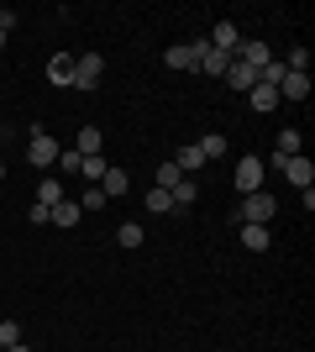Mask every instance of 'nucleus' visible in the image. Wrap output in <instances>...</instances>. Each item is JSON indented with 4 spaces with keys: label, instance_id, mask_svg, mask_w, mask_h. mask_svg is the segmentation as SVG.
Returning a JSON list of instances; mask_svg holds the SVG:
<instances>
[{
    "label": "nucleus",
    "instance_id": "nucleus-26",
    "mask_svg": "<svg viewBox=\"0 0 315 352\" xmlns=\"http://www.w3.org/2000/svg\"><path fill=\"white\" fill-rule=\"evenodd\" d=\"M79 163H84V158H79L74 147H63V153H58V174H69V179H74V174H79Z\"/></svg>",
    "mask_w": 315,
    "mask_h": 352
},
{
    "label": "nucleus",
    "instance_id": "nucleus-14",
    "mask_svg": "<svg viewBox=\"0 0 315 352\" xmlns=\"http://www.w3.org/2000/svg\"><path fill=\"white\" fill-rule=\"evenodd\" d=\"M226 85H231V89H242V95H247V89L257 85V69H247V63H237V58H231V69H226Z\"/></svg>",
    "mask_w": 315,
    "mask_h": 352
},
{
    "label": "nucleus",
    "instance_id": "nucleus-7",
    "mask_svg": "<svg viewBox=\"0 0 315 352\" xmlns=\"http://www.w3.org/2000/svg\"><path fill=\"white\" fill-rule=\"evenodd\" d=\"M47 79L58 89H74V58L69 53H53V63H47Z\"/></svg>",
    "mask_w": 315,
    "mask_h": 352
},
{
    "label": "nucleus",
    "instance_id": "nucleus-3",
    "mask_svg": "<svg viewBox=\"0 0 315 352\" xmlns=\"http://www.w3.org/2000/svg\"><path fill=\"white\" fill-rule=\"evenodd\" d=\"M58 153H63V147L53 142L43 126H32V147H27V163H32V168H53V163H58Z\"/></svg>",
    "mask_w": 315,
    "mask_h": 352
},
{
    "label": "nucleus",
    "instance_id": "nucleus-22",
    "mask_svg": "<svg viewBox=\"0 0 315 352\" xmlns=\"http://www.w3.org/2000/svg\"><path fill=\"white\" fill-rule=\"evenodd\" d=\"M142 236H148V226H137V221H126V226L116 232V242H121V248H142Z\"/></svg>",
    "mask_w": 315,
    "mask_h": 352
},
{
    "label": "nucleus",
    "instance_id": "nucleus-30",
    "mask_svg": "<svg viewBox=\"0 0 315 352\" xmlns=\"http://www.w3.org/2000/svg\"><path fill=\"white\" fill-rule=\"evenodd\" d=\"M5 352H32V347H21V342H16V347H5Z\"/></svg>",
    "mask_w": 315,
    "mask_h": 352
},
{
    "label": "nucleus",
    "instance_id": "nucleus-13",
    "mask_svg": "<svg viewBox=\"0 0 315 352\" xmlns=\"http://www.w3.org/2000/svg\"><path fill=\"white\" fill-rule=\"evenodd\" d=\"M105 147V137H100V126H79V137H74V153L79 158H95Z\"/></svg>",
    "mask_w": 315,
    "mask_h": 352
},
{
    "label": "nucleus",
    "instance_id": "nucleus-10",
    "mask_svg": "<svg viewBox=\"0 0 315 352\" xmlns=\"http://www.w3.org/2000/svg\"><path fill=\"white\" fill-rule=\"evenodd\" d=\"M300 132H294V126H284V132H279V137H273V158H279V163H284V158H300Z\"/></svg>",
    "mask_w": 315,
    "mask_h": 352
},
{
    "label": "nucleus",
    "instance_id": "nucleus-27",
    "mask_svg": "<svg viewBox=\"0 0 315 352\" xmlns=\"http://www.w3.org/2000/svg\"><path fill=\"white\" fill-rule=\"evenodd\" d=\"M179 168H174V163H163V168H158V190H168V195H174V184H179Z\"/></svg>",
    "mask_w": 315,
    "mask_h": 352
},
{
    "label": "nucleus",
    "instance_id": "nucleus-5",
    "mask_svg": "<svg viewBox=\"0 0 315 352\" xmlns=\"http://www.w3.org/2000/svg\"><path fill=\"white\" fill-rule=\"evenodd\" d=\"M237 190L242 195H257V190H263V158H242L237 163Z\"/></svg>",
    "mask_w": 315,
    "mask_h": 352
},
{
    "label": "nucleus",
    "instance_id": "nucleus-8",
    "mask_svg": "<svg viewBox=\"0 0 315 352\" xmlns=\"http://www.w3.org/2000/svg\"><path fill=\"white\" fill-rule=\"evenodd\" d=\"M279 174H289V184H300V190H310V184H315V163H310V158H289L284 168H279Z\"/></svg>",
    "mask_w": 315,
    "mask_h": 352
},
{
    "label": "nucleus",
    "instance_id": "nucleus-1",
    "mask_svg": "<svg viewBox=\"0 0 315 352\" xmlns=\"http://www.w3.org/2000/svg\"><path fill=\"white\" fill-rule=\"evenodd\" d=\"M279 216V200H273L268 190L257 195H242V210H237V226H268V221Z\"/></svg>",
    "mask_w": 315,
    "mask_h": 352
},
{
    "label": "nucleus",
    "instance_id": "nucleus-16",
    "mask_svg": "<svg viewBox=\"0 0 315 352\" xmlns=\"http://www.w3.org/2000/svg\"><path fill=\"white\" fill-rule=\"evenodd\" d=\"M268 242H273L268 226H242V248L247 252H268Z\"/></svg>",
    "mask_w": 315,
    "mask_h": 352
},
{
    "label": "nucleus",
    "instance_id": "nucleus-6",
    "mask_svg": "<svg viewBox=\"0 0 315 352\" xmlns=\"http://www.w3.org/2000/svg\"><path fill=\"white\" fill-rule=\"evenodd\" d=\"M247 105H253L257 116H268V111H279L284 100H279V89H273V85H263V79H257V85L247 89Z\"/></svg>",
    "mask_w": 315,
    "mask_h": 352
},
{
    "label": "nucleus",
    "instance_id": "nucleus-29",
    "mask_svg": "<svg viewBox=\"0 0 315 352\" xmlns=\"http://www.w3.org/2000/svg\"><path fill=\"white\" fill-rule=\"evenodd\" d=\"M27 221H32V226H53V210H47V206H32Z\"/></svg>",
    "mask_w": 315,
    "mask_h": 352
},
{
    "label": "nucleus",
    "instance_id": "nucleus-23",
    "mask_svg": "<svg viewBox=\"0 0 315 352\" xmlns=\"http://www.w3.org/2000/svg\"><path fill=\"white\" fill-rule=\"evenodd\" d=\"M148 210H152V216H163V210H174V195L152 184V190H148Z\"/></svg>",
    "mask_w": 315,
    "mask_h": 352
},
{
    "label": "nucleus",
    "instance_id": "nucleus-31",
    "mask_svg": "<svg viewBox=\"0 0 315 352\" xmlns=\"http://www.w3.org/2000/svg\"><path fill=\"white\" fill-rule=\"evenodd\" d=\"M0 184H5V163H0Z\"/></svg>",
    "mask_w": 315,
    "mask_h": 352
},
{
    "label": "nucleus",
    "instance_id": "nucleus-2",
    "mask_svg": "<svg viewBox=\"0 0 315 352\" xmlns=\"http://www.w3.org/2000/svg\"><path fill=\"white\" fill-rule=\"evenodd\" d=\"M205 53H210V43H205V37H200V43H174V47L163 53V63L184 74V69H200V58H205Z\"/></svg>",
    "mask_w": 315,
    "mask_h": 352
},
{
    "label": "nucleus",
    "instance_id": "nucleus-21",
    "mask_svg": "<svg viewBox=\"0 0 315 352\" xmlns=\"http://www.w3.org/2000/svg\"><path fill=\"white\" fill-rule=\"evenodd\" d=\"M195 147H200V158L210 163V158H221V153H226V137H221V132H210V137H200Z\"/></svg>",
    "mask_w": 315,
    "mask_h": 352
},
{
    "label": "nucleus",
    "instance_id": "nucleus-12",
    "mask_svg": "<svg viewBox=\"0 0 315 352\" xmlns=\"http://www.w3.org/2000/svg\"><path fill=\"white\" fill-rule=\"evenodd\" d=\"M168 163H174V168H179L184 179H189V174H200V168H205V158H200V147H195V142H184V147H179V158H168Z\"/></svg>",
    "mask_w": 315,
    "mask_h": 352
},
{
    "label": "nucleus",
    "instance_id": "nucleus-18",
    "mask_svg": "<svg viewBox=\"0 0 315 352\" xmlns=\"http://www.w3.org/2000/svg\"><path fill=\"white\" fill-rule=\"evenodd\" d=\"M105 168H110V163H105L100 153H95V158H84V163H79V179H84V184H100V179H105Z\"/></svg>",
    "mask_w": 315,
    "mask_h": 352
},
{
    "label": "nucleus",
    "instance_id": "nucleus-20",
    "mask_svg": "<svg viewBox=\"0 0 315 352\" xmlns=\"http://www.w3.org/2000/svg\"><path fill=\"white\" fill-rule=\"evenodd\" d=\"M58 200H63V184H58V179H43V184H37V206H47V210H53Z\"/></svg>",
    "mask_w": 315,
    "mask_h": 352
},
{
    "label": "nucleus",
    "instance_id": "nucleus-9",
    "mask_svg": "<svg viewBox=\"0 0 315 352\" xmlns=\"http://www.w3.org/2000/svg\"><path fill=\"white\" fill-rule=\"evenodd\" d=\"M279 100H310V74H284Z\"/></svg>",
    "mask_w": 315,
    "mask_h": 352
},
{
    "label": "nucleus",
    "instance_id": "nucleus-24",
    "mask_svg": "<svg viewBox=\"0 0 315 352\" xmlns=\"http://www.w3.org/2000/svg\"><path fill=\"white\" fill-rule=\"evenodd\" d=\"M195 195H200L195 179H179V184H174V206H195Z\"/></svg>",
    "mask_w": 315,
    "mask_h": 352
},
{
    "label": "nucleus",
    "instance_id": "nucleus-17",
    "mask_svg": "<svg viewBox=\"0 0 315 352\" xmlns=\"http://www.w3.org/2000/svg\"><path fill=\"white\" fill-rule=\"evenodd\" d=\"M200 69H205L210 79H226V69H231V53H215V47H210L205 58H200Z\"/></svg>",
    "mask_w": 315,
    "mask_h": 352
},
{
    "label": "nucleus",
    "instance_id": "nucleus-28",
    "mask_svg": "<svg viewBox=\"0 0 315 352\" xmlns=\"http://www.w3.org/2000/svg\"><path fill=\"white\" fill-rule=\"evenodd\" d=\"M16 342H21V326H16V321H0V352L16 347Z\"/></svg>",
    "mask_w": 315,
    "mask_h": 352
},
{
    "label": "nucleus",
    "instance_id": "nucleus-19",
    "mask_svg": "<svg viewBox=\"0 0 315 352\" xmlns=\"http://www.w3.org/2000/svg\"><path fill=\"white\" fill-rule=\"evenodd\" d=\"M79 216H84V210H79L74 200H58V206H53V226H79Z\"/></svg>",
    "mask_w": 315,
    "mask_h": 352
},
{
    "label": "nucleus",
    "instance_id": "nucleus-4",
    "mask_svg": "<svg viewBox=\"0 0 315 352\" xmlns=\"http://www.w3.org/2000/svg\"><path fill=\"white\" fill-rule=\"evenodd\" d=\"M105 74V58H95V53H84V58H74V89H95Z\"/></svg>",
    "mask_w": 315,
    "mask_h": 352
},
{
    "label": "nucleus",
    "instance_id": "nucleus-15",
    "mask_svg": "<svg viewBox=\"0 0 315 352\" xmlns=\"http://www.w3.org/2000/svg\"><path fill=\"white\" fill-rule=\"evenodd\" d=\"M100 190H105V200H110V195H126V190H132V179H126V168H105Z\"/></svg>",
    "mask_w": 315,
    "mask_h": 352
},
{
    "label": "nucleus",
    "instance_id": "nucleus-11",
    "mask_svg": "<svg viewBox=\"0 0 315 352\" xmlns=\"http://www.w3.org/2000/svg\"><path fill=\"white\" fill-rule=\"evenodd\" d=\"M268 58H273V53H268V43H247V37H242V47H237V63H247V69H263Z\"/></svg>",
    "mask_w": 315,
    "mask_h": 352
},
{
    "label": "nucleus",
    "instance_id": "nucleus-25",
    "mask_svg": "<svg viewBox=\"0 0 315 352\" xmlns=\"http://www.w3.org/2000/svg\"><path fill=\"white\" fill-rule=\"evenodd\" d=\"M79 210H105V190H100V184H84V200H79Z\"/></svg>",
    "mask_w": 315,
    "mask_h": 352
}]
</instances>
